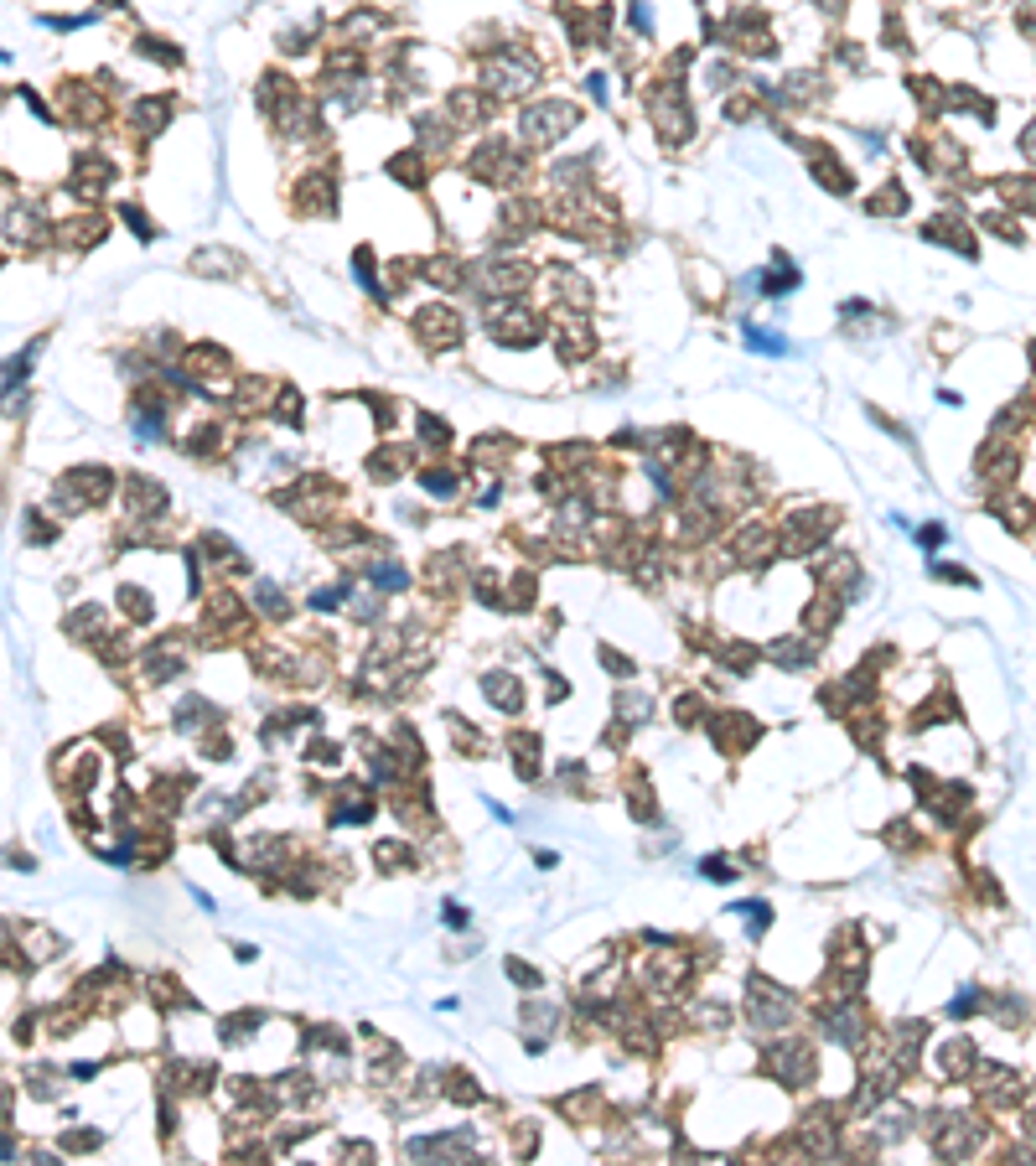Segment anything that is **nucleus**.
<instances>
[{"label":"nucleus","instance_id":"obj_5","mask_svg":"<svg viewBox=\"0 0 1036 1166\" xmlns=\"http://www.w3.org/2000/svg\"><path fill=\"white\" fill-rule=\"evenodd\" d=\"M944 539H948V529H944V524H922V529H918V545H922V550H938Z\"/></svg>","mask_w":1036,"mask_h":1166},{"label":"nucleus","instance_id":"obj_2","mask_svg":"<svg viewBox=\"0 0 1036 1166\" xmlns=\"http://www.w3.org/2000/svg\"><path fill=\"white\" fill-rule=\"evenodd\" d=\"M747 348H757V353H787V342L777 332H762V327H747Z\"/></svg>","mask_w":1036,"mask_h":1166},{"label":"nucleus","instance_id":"obj_1","mask_svg":"<svg viewBox=\"0 0 1036 1166\" xmlns=\"http://www.w3.org/2000/svg\"><path fill=\"white\" fill-rule=\"evenodd\" d=\"M420 327H425V338H441V342H457V316L451 312H425L420 316Z\"/></svg>","mask_w":1036,"mask_h":1166},{"label":"nucleus","instance_id":"obj_3","mask_svg":"<svg viewBox=\"0 0 1036 1166\" xmlns=\"http://www.w3.org/2000/svg\"><path fill=\"white\" fill-rule=\"evenodd\" d=\"M902 203H907V197H902V187H886V192H881L876 203H871V213H902Z\"/></svg>","mask_w":1036,"mask_h":1166},{"label":"nucleus","instance_id":"obj_4","mask_svg":"<svg viewBox=\"0 0 1036 1166\" xmlns=\"http://www.w3.org/2000/svg\"><path fill=\"white\" fill-rule=\"evenodd\" d=\"M373 581H379L384 591H399V586H405V571H399V565H379V571H373Z\"/></svg>","mask_w":1036,"mask_h":1166},{"label":"nucleus","instance_id":"obj_6","mask_svg":"<svg viewBox=\"0 0 1036 1166\" xmlns=\"http://www.w3.org/2000/svg\"><path fill=\"white\" fill-rule=\"evenodd\" d=\"M0 1156H6V1140H0Z\"/></svg>","mask_w":1036,"mask_h":1166}]
</instances>
